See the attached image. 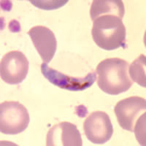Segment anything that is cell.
Masks as SVG:
<instances>
[{"instance_id":"12","label":"cell","mask_w":146,"mask_h":146,"mask_svg":"<svg viewBox=\"0 0 146 146\" xmlns=\"http://www.w3.org/2000/svg\"><path fill=\"white\" fill-rule=\"evenodd\" d=\"M30 2L35 7H38L39 9L45 10H51L58 9L61 7L64 6L66 3L68 2V0H64V1H35V0H31Z\"/></svg>"},{"instance_id":"9","label":"cell","mask_w":146,"mask_h":146,"mask_svg":"<svg viewBox=\"0 0 146 146\" xmlns=\"http://www.w3.org/2000/svg\"><path fill=\"white\" fill-rule=\"evenodd\" d=\"M42 59L45 63H49L56 51L57 41L56 36L50 29L44 26H36L28 32Z\"/></svg>"},{"instance_id":"11","label":"cell","mask_w":146,"mask_h":146,"mask_svg":"<svg viewBox=\"0 0 146 146\" xmlns=\"http://www.w3.org/2000/svg\"><path fill=\"white\" fill-rule=\"evenodd\" d=\"M145 56L141 54L131 64L129 67V73L132 80L140 86L146 87Z\"/></svg>"},{"instance_id":"6","label":"cell","mask_w":146,"mask_h":146,"mask_svg":"<svg viewBox=\"0 0 146 146\" xmlns=\"http://www.w3.org/2000/svg\"><path fill=\"white\" fill-rule=\"evenodd\" d=\"M85 135L89 141L102 145L108 142L113 134V127L108 114L102 111L91 113L83 123Z\"/></svg>"},{"instance_id":"7","label":"cell","mask_w":146,"mask_h":146,"mask_svg":"<svg viewBox=\"0 0 146 146\" xmlns=\"http://www.w3.org/2000/svg\"><path fill=\"white\" fill-rule=\"evenodd\" d=\"M146 102L139 96H130L118 102L114 111L120 126L129 131H134L136 121L142 113H145Z\"/></svg>"},{"instance_id":"1","label":"cell","mask_w":146,"mask_h":146,"mask_svg":"<svg viewBox=\"0 0 146 146\" xmlns=\"http://www.w3.org/2000/svg\"><path fill=\"white\" fill-rule=\"evenodd\" d=\"M129 63L120 58H108L97 65V84L105 93L118 95L126 92L133 85L129 76Z\"/></svg>"},{"instance_id":"10","label":"cell","mask_w":146,"mask_h":146,"mask_svg":"<svg viewBox=\"0 0 146 146\" xmlns=\"http://www.w3.org/2000/svg\"><path fill=\"white\" fill-rule=\"evenodd\" d=\"M124 13V5L121 0H94L90 10L93 21L102 15H115L122 19Z\"/></svg>"},{"instance_id":"4","label":"cell","mask_w":146,"mask_h":146,"mask_svg":"<svg viewBox=\"0 0 146 146\" xmlns=\"http://www.w3.org/2000/svg\"><path fill=\"white\" fill-rule=\"evenodd\" d=\"M28 72V59L22 52H8L1 60L0 75L6 83L17 85L22 83L27 78Z\"/></svg>"},{"instance_id":"8","label":"cell","mask_w":146,"mask_h":146,"mask_svg":"<svg viewBox=\"0 0 146 146\" xmlns=\"http://www.w3.org/2000/svg\"><path fill=\"white\" fill-rule=\"evenodd\" d=\"M47 146H82L81 135L77 126L70 122L56 124L48 132Z\"/></svg>"},{"instance_id":"5","label":"cell","mask_w":146,"mask_h":146,"mask_svg":"<svg viewBox=\"0 0 146 146\" xmlns=\"http://www.w3.org/2000/svg\"><path fill=\"white\" fill-rule=\"evenodd\" d=\"M43 76L56 86L69 91H83L91 87L96 80V72L88 73L83 78H76L66 75L58 70L49 67L48 64L43 63L40 66Z\"/></svg>"},{"instance_id":"2","label":"cell","mask_w":146,"mask_h":146,"mask_svg":"<svg viewBox=\"0 0 146 146\" xmlns=\"http://www.w3.org/2000/svg\"><path fill=\"white\" fill-rule=\"evenodd\" d=\"M91 35L95 43L106 50L126 48V27L115 15H102L94 21Z\"/></svg>"},{"instance_id":"3","label":"cell","mask_w":146,"mask_h":146,"mask_svg":"<svg viewBox=\"0 0 146 146\" xmlns=\"http://www.w3.org/2000/svg\"><path fill=\"white\" fill-rule=\"evenodd\" d=\"M30 122L27 108L18 102H4L0 105V131L15 135L25 131Z\"/></svg>"}]
</instances>
